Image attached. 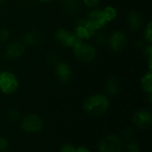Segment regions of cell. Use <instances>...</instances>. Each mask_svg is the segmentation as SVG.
Segmentation results:
<instances>
[{
    "label": "cell",
    "mask_w": 152,
    "mask_h": 152,
    "mask_svg": "<svg viewBox=\"0 0 152 152\" xmlns=\"http://www.w3.org/2000/svg\"><path fill=\"white\" fill-rule=\"evenodd\" d=\"M85 112L93 116L104 115L110 108L109 98L103 94H94L89 96L83 104Z\"/></svg>",
    "instance_id": "obj_1"
},
{
    "label": "cell",
    "mask_w": 152,
    "mask_h": 152,
    "mask_svg": "<svg viewBox=\"0 0 152 152\" xmlns=\"http://www.w3.org/2000/svg\"><path fill=\"white\" fill-rule=\"evenodd\" d=\"M20 86L18 77L11 71H0V91L5 95L15 93Z\"/></svg>",
    "instance_id": "obj_2"
},
{
    "label": "cell",
    "mask_w": 152,
    "mask_h": 152,
    "mask_svg": "<svg viewBox=\"0 0 152 152\" xmlns=\"http://www.w3.org/2000/svg\"><path fill=\"white\" fill-rule=\"evenodd\" d=\"M73 54L77 60L83 63L93 62L97 56V51L95 47L90 44L82 41L76 47L73 48Z\"/></svg>",
    "instance_id": "obj_3"
},
{
    "label": "cell",
    "mask_w": 152,
    "mask_h": 152,
    "mask_svg": "<svg viewBox=\"0 0 152 152\" xmlns=\"http://www.w3.org/2000/svg\"><path fill=\"white\" fill-rule=\"evenodd\" d=\"M54 38L61 45L72 49L83 41L79 39L73 31H69L64 28L58 29L54 33Z\"/></svg>",
    "instance_id": "obj_4"
},
{
    "label": "cell",
    "mask_w": 152,
    "mask_h": 152,
    "mask_svg": "<svg viewBox=\"0 0 152 152\" xmlns=\"http://www.w3.org/2000/svg\"><path fill=\"white\" fill-rule=\"evenodd\" d=\"M20 126L21 129L26 133H36L43 130L44 122L40 116L34 114H29L22 119Z\"/></svg>",
    "instance_id": "obj_5"
},
{
    "label": "cell",
    "mask_w": 152,
    "mask_h": 152,
    "mask_svg": "<svg viewBox=\"0 0 152 152\" xmlns=\"http://www.w3.org/2000/svg\"><path fill=\"white\" fill-rule=\"evenodd\" d=\"M100 152H121L122 142L114 134H110L103 137L99 142Z\"/></svg>",
    "instance_id": "obj_6"
},
{
    "label": "cell",
    "mask_w": 152,
    "mask_h": 152,
    "mask_svg": "<svg viewBox=\"0 0 152 152\" xmlns=\"http://www.w3.org/2000/svg\"><path fill=\"white\" fill-rule=\"evenodd\" d=\"M96 30L89 23V22L86 19H80L76 22L74 33L75 35L81 40L85 41L90 39L94 34Z\"/></svg>",
    "instance_id": "obj_7"
},
{
    "label": "cell",
    "mask_w": 152,
    "mask_h": 152,
    "mask_svg": "<svg viewBox=\"0 0 152 152\" xmlns=\"http://www.w3.org/2000/svg\"><path fill=\"white\" fill-rule=\"evenodd\" d=\"M128 44V39L125 32L121 30L114 31L109 39V47L115 52L119 53L123 51Z\"/></svg>",
    "instance_id": "obj_8"
},
{
    "label": "cell",
    "mask_w": 152,
    "mask_h": 152,
    "mask_svg": "<svg viewBox=\"0 0 152 152\" xmlns=\"http://www.w3.org/2000/svg\"><path fill=\"white\" fill-rule=\"evenodd\" d=\"M134 124L141 129H148L151 126L152 114L149 109H140L133 117Z\"/></svg>",
    "instance_id": "obj_9"
},
{
    "label": "cell",
    "mask_w": 152,
    "mask_h": 152,
    "mask_svg": "<svg viewBox=\"0 0 152 152\" xmlns=\"http://www.w3.org/2000/svg\"><path fill=\"white\" fill-rule=\"evenodd\" d=\"M25 46L21 42H12L8 44L4 49V56L9 60H16L23 56Z\"/></svg>",
    "instance_id": "obj_10"
},
{
    "label": "cell",
    "mask_w": 152,
    "mask_h": 152,
    "mask_svg": "<svg viewBox=\"0 0 152 152\" xmlns=\"http://www.w3.org/2000/svg\"><path fill=\"white\" fill-rule=\"evenodd\" d=\"M126 22H127L128 27L132 30L136 31L143 28L145 19H144L143 14L141 12L134 10L128 13L126 16Z\"/></svg>",
    "instance_id": "obj_11"
},
{
    "label": "cell",
    "mask_w": 152,
    "mask_h": 152,
    "mask_svg": "<svg viewBox=\"0 0 152 152\" xmlns=\"http://www.w3.org/2000/svg\"><path fill=\"white\" fill-rule=\"evenodd\" d=\"M54 72L57 79L61 82L67 83L72 78V69L69 65L65 62H57Z\"/></svg>",
    "instance_id": "obj_12"
},
{
    "label": "cell",
    "mask_w": 152,
    "mask_h": 152,
    "mask_svg": "<svg viewBox=\"0 0 152 152\" xmlns=\"http://www.w3.org/2000/svg\"><path fill=\"white\" fill-rule=\"evenodd\" d=\"M86 20L89 22V23L97 30L102 28H103L107 22L102 15V10H93L91 11L86 17Z\"/></svg>",
    "instance_id": "obj_13"
},
{
    "label": "cell",
    "mask_w": 152,
    "mask_h": 152,
    "mask_svg": "<svg viewBox=\"0 0 152 152\" xmlns=\"http://www.w3.org/2000/svg\"><path fill=\"white\" fill-rule=\"evenodd\" d=\"M41 39V33L36 30H32L28 31L23 36V44L27 46H35L37 45Z\"/></svg>",
    "instance_id": "obj_14"
},
{
    "label": "cell",
    "mask_w": 152,
    "mask_h": 152,
    "mask_svg": "<svg viewBox=\"0 0 152 152\" xmlns=\"http://www.w3.org/2000/svg\"><path fill=\"white\" fill-rule=\"evenodd\" d=\"M106 91L110 96H115L120 89V82L117 77H110L106 82Z\"/></svg>",
    "instance_id": "obj_15"
},
{
    "label": "cell",
    "mask_w": 152,
    "mask_h": 152,
    "mask_svg": "<svg viewBox=\"0 0 152 152\" xmlns=\"http://www.w3.org/2000/svg\"><path fill=\"white\" fill-rule=\"evenodd\" d=\"M141 87L144 92H146L148 95L152 93V71L149 70L147 73H145L140 81Z\"/></svg>",
    "instance_id": "obj_16"
},
{
    "label": "cell",
    "mask_w": 152,
    "mask_h": 152,
    "mask_svg": "<svg viewBox=\"0 0 152 152\" xmlns=\"http://www.w3.org/2000/svg\"><path fill=\"white\" fill-rule=\"evenodd\" d=\"M102 15L106 21V22H110L112 21H114L117 17V14H118V12L116 10V8L112 5H108V6H105L102 10Z\"/></svg>",
    "instance_id": "obj_17"
},
{
    "label": "cell",
    "mask_w": 152,
    "mask_h": 152,
    "mask_svg": "<svg viewBox=\"0 0 152 152\" xmlns=\"http://www.w3.org/2000/svg\"><path fill=\"white\" fill-rule=\"evenodd\" d=\"M144 27L143 30V36L145 38V39L147 40V42L149 44H151L152 42V22H149Z\"/></svg>",
    "instance_id": "obj_18"
},
{
    "label": "cell",
    "mask_w": 152,
    "mask_h": 152,
    "mask_svg": "<svg viewBox=\"0 0 152 152\" xmlns=\"http://www.w3.org/2000/svg\"><path fill=\"white\" fill-rule=\"evenodd\" d=\"M10 35H11V33L8 29H6V28L0 29V41L4 42V41L8 40L10 38Z\"/></svg>",
    "instance_id": "obj_19"
},
{
    "label": "cell",
    "mask_w": 152,
    "mask_h": 152,
    "mask_svg": "<svg viewBox=\"0 0 152 152\" xmlns=\"http://www.w3.org/2000/svg\"><path fill=\"white\" fill-rule=\"evenodd\" d=\"M60 152H76V147L73 146L72 144L66 143L61 147Z\"/></svg>",
    "instance_id": "obj_20"
},
{
    "label": "cell",
    "mask_w": 152,
    "mask_h": 152,
    "mask_svg": "<svg viewBox=\"0 0 152 152\" xmlns=\"http://www.w3.org/2000/svg\"><path fill=\"white\" fill-rule=\"evenodd\" d=\"M127 152H140V147L136 142H131L127 146Z\"/></svg>",
    "instance_id": "obj_21"
},
{
    "label": "cell",
    "mask_w": 152,
    "mask_h": 152,
    "mask_svg": "<svg viewBox=\"0 0 152 152\" xmlns=\"http://www.w3.org/2000/svg\"><path fill=\"white\" fill-rule=\"evenodd\" d=\"M102 0H83L84 4L88 7H96Z\"/></svg>",
    "instance_id": "obj_22"
},
{
    "label": "cell",
    "mask_w": 152,
    "mask_h": 152,
    "mask_svg": "<svg viewBox=\"0 0 152 152\" xmlns=\"http://www.w3.org/2000/svg\"><path fill=\"white\" fill-rule=\"evenodd\" d=\"M8 147V141L5 138L0 137V151L6 150Z\"/></svg>",
    "instance_id": "obj_23"
},
{
    "label": "cell",
    "mask_w": 152,
    "mask_h": 152,
    "mask_svg": "<svg viewBox=\"0 0 152 152\" xmlns=\"http://www.w3.org/2000/svg\"><path fill=\"white\" fill-rule=\"evenodd\" d=\"M47 60L51 63V64H55L57 62V56L54 53H49L47 56Z\"/></svg>",
    "instance_id": "obj_24"
},
{
    "label": "cell",
    "mask_w": 152,
    "mask_h": 152,
    "mask_svg": "<svg viewBox=\"0 0 152 152\" xmlns=\"http://www.w3.org/2000/svg\"><path fill=\"white\" fill-rule=\"evenodd\" d=\"M9 116H10L12 119H16V118H18V116H19V112H18L16 109L12 108V109L9 110Z\"/></svg>",
    "instance_id": "obj_25"
},
{
    "label": "cell",
    "mask_w": 152,
    "mask_h": 152,
    "mask_svg": "<svg viewBox=\"0 0 152 152\" xmlns=\"http://www.w3.org/2000/svg\"><path fill=\"white\" fill-rule=\"evenodd\" d=\"M76 152H91V151L86 146H79L76 148Z\"/></svg>",
    "instance_id": "obj_26"
},
{
    "label": "cell",
    "mask_w": 152,
    "mask_h": 152,
    "mask_svg": "<svg viewBox=\"0 0 152 152\" xmlns=\"http://www.w3.org/2000/svg\"><path fill=\"white\" fill-rule=\"evenodd\" d=\"M40 2H49V1H52V0H38Z\"/></svg>",
    "instance_id": "obj_27"
},
{
    "label": "cell",
    "mask_w": 152,
    "mask_h": 152,
    "mask_svg": "<svg viewBox=\"0 0 152 152\" xmlns=\"http://www.w3.org/2000/svg\"><path fill=\"white\" fill-rule=\"evenodd\" d=\"M4 3V0H0V4H2Z\"/></svg>",
    "instance_id": "obj_28"
}]
</instances>
